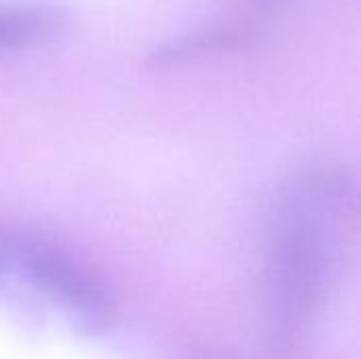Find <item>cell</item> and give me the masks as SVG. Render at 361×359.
Segmentation results:
<instances>
[{
    "label": "cell",
    "instance_id": "cell-3",
    "mask_svg": "<svg viewBox=\"0 0 361 359\" xmlns=\"http://www.w3.org/2000/svg\"><path fill=\"white\" fill-rule=\"evenodd\" d=\"M66 23L59 6L38 0H0V51L57 34Z\"/></svg>",
    "mask_w": 361,
    "mask_h": 359
},
{
    "label": "cell",
    "instance_id": "cell-4",
    "mask_svg": "<svg viewBox=\"0 0 361 359\" xmlns=\"http://www.w3.org/2000/svg\"><path fill=\"white\" fill-rule=\"evenodd\" d=\"M241 36L235 30H226V28H212L199 34H192L190 38L165 44L161 51H154L150 61L154 66H165V63H176L180 59H188V57H197L209 51H222L228 49L233 44H239Z\"/></svg>",
    "mask_w": 361,
    "mask_h": 359
},
{
    "label": "cell",
    "instance_id": "cell-5",
    "mask_svg": "<svg viewBox=\"0 0 361 359\" xmlns=\"http://www.w3.org/2000/svg\"><path fill=\"white\" fill-rule=\"evenodd\" d=\"M258 2H271V0H258Z\"/></svg>",
    "mask_w": 361,
    "mask_h": 359
},
{
    "label": "cell",
    "instance_id": "cell-2",
    "mask_svg": "<svg viewBox=\"0 0 361 359\" xmlns=\"http://www.w3.org/2000/svg\"><path fill=\"white\" fill-rule=\"evenodd\" d=\"M0 279L25 284L85 324L104 326L114 315L106 284L74 254L40 235L0 229Z\"/></svg>",
    "mask_w": 361,
    "mask_h": 359
},
{
    "label": "cell",
    "instance_id": "cell-1",
    "mask_svg": "<svg viewBox=\"0 0 361 359\" xmlns=\"http://www.w3.org/2000/svg\"><path fill=\"white\" fill-rule=\"evenodd\" d=\"M353 203L351 180L332 167L309 169L281 190L267 248V315L277 345L298 341L324 305Z\"/></svg>",
    "mask_w": 361,
    "mask_h": 359
}]
</instances>
